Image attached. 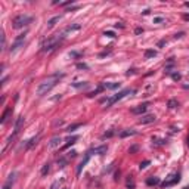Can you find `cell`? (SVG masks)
I'll use <instances>...</instances> for the list:
<instances>
[{"label": "cell", "instance_id": "6da1fadb", "mask_svg": "<svg viewBox=\"0 0 189 189\" xmlns=\"http://www.w3.org/2000/svg\"><path fill=\"white\" fill-rule=\"evenodd\" d=\"M65 74L64 72H56V74H53V75H50V77H47L46 80H43L40 84H38V87H37V96H44L47 92H50L52 90V87H55L56 86V83L59 81V78H62Z\"/></svg>", "mask_w": 189, "mask_h": 189}, {"label": "cell", "instance_id": "7a4b0ae2", "mask_svg": "<svg viewBox=\"0 0 189 189\" xmlns=\"http://www.w3.org/2000/svg\"><path fill=\"white\" fill-rule=\"evenodd\" d=\"M65 38V34H61V37L59 35H55V37H50V38H47V40H44L43 43H41V52H52L53 49H56L59 44H61V41Z\"/></svg>", "mask_w": 189, "mask_h": 189}, {"label": "cell", "instance_id": "3957f363", "mask_svg": "<svg viewBox=\"0 0 189 189\" xmlns=\"http://www.w3.org/2000/svg\"><path fill=\"white\" fill-rule=\"evenodd\" d=\"M31 21H33V18L28 15H18L12 19V27L15 30H19V28H24L25 25H28Z\"/></svg>", "mask_w": 189, "mask_h": 189}, {"label": "cell", "instance_id": "277c9868", "mask_svg": "<svg viewBox=\"0 0 189 189\" xmlns=\"http://www.w3.org/2000/svg\"><path fill=\"white\" fill-rule=\"evenodd\" d=\"M130 93V89H124V90H121V92H118L117 95H114V96H111V98H106V99H102L101 102H106V108H109L111 105H114L115 102H118L120 99H123L124 96H127Z\"/></svg>", "mask_w": 189, "mask_h": 189}, {"label": "cell", "instance_id": "5b68a950", "mask_svg": "<svg viewBox=\"0 0 189 189\" xmlns=\"http://www.w3.org/2000/svg\"><path fill=\"white\" fill-rule=\"evenodd\" d=\"M25 37H27V33H22V34H19V35L15 38V41L12 43V46H10V52H16L18 49H21V47L24 46Z\"/></svg>", "mask_w": 189, "mask_h": 189}, {"label": "cell", "instance_id": "8992f818", "mask_svg": "<svg viewBox=\"0 0 189 189\" xmlns=\"http://www.w3.org/2000/svg\"><path fill=\"white\" fill-rule=\"evenodd\" d=\"M179 180H180V175H179V173H175V175H170L169 179H166V180L161 183V186H163V188H167V186H172V185L177 183Z\"/></svg>", "mask_w": 189, "mask_h": 189}, {"label": "cell", "instance_id": "52a82bcc", "mask_svg": "<svg viewBox=\"0 0 189 189\" xmlns=\"http://www.w3.org/2000/svg\"><path fill=\"white\" fill-rule=\"evenodd\" d=\"M90 157H92V154H90V152H87V154L84 155V158H83V161H81V163H80V164L77 166V176H80V175H81V170H83V169L86 167V164L89 163V160H90Z\"/></svg>", "mask_w": 189, "mask_h": 189}, {"label": "cell", "instance_id": "ba28073f", "mask_svg": "<svg viewBox=\"0 0 189 189\" xmlns=\"http://www.w3.org/2000/svg\"><path fill=\"white\" fill-rule=\"evenodd\" d=\"M38 139H40V135H37V136L31 138L30 140H25V142L22 143V146H21V148H24V149H30L31 146H34V145L38 142Z\"/></svg>", "mask_w": 189, "mask_h": 189}, {"label": "cell", "instance_id": "9c48e42d", "mask_svg": "<svg viewBox=\"0 0 189 189\" xmlns=\"http://www.w3.org/2000/svg\"><path fill=\"white\" fill-rule=\"evenodd\" d=\"M149 106V104L148 102H145V104H140V105H138L136 108H133L132 109V114H135V115H139V114H143L145 111H146V108Z\"/></svg>", "mask_w": 189, "mask_h": 189}, {"label": "cell", "instance_id": "30bf717a", "mask_svg": "<svg viewBox=\"0 0 189 189\" xmlns=\"http://www.w3.org/2000/svg\"><path fill=\"white\" fill-rule=\"evenodd\" d=\"M157 120V117L154 115V114H146V115H143L140 120H139V123L140 124H151V123H154Z\"/></svg>", "mask_w": 189, "mask_h": 189}, {"label": "cell", "instance_id": "8fae6325", "mask_svg": "<svg viewBox=\"0 0 189 189\" xmlns=\"http://www.w3.org/2000/svg\"><path fill=\"white\" fill-rule=\"evenodd\" d=\"M106 149H108L106 145H101V146H96V148L90 149L89 152H90L92 155H93V154H96V155H104V154H106Z\"/></svg>", "mask_w": 189, "mask_h": 189}, {"label": "cell", "instance_id": "7c38bea8", "mask_svg": "<svg viewBox=\"0 0 189 189\" xmlns=\"http://www.w3.org/2000/svg\"><path fill=\"white\" fill-rule=\"evenodd\" d=\"M61 142H62L61 136H53V138L50 139V142H49V148H50V149H55V148H58V146L61 145Z\"/></svg>", "mask_w": 189, "mask_h": 189}, {"label": "cell", "instance_id": "4fadbf2b", "mask_svg": "<svg viewBox=\"0 0 189 189\" xmlns=\"http://www.w3.org/2000/svg\"><path fill=\"white\" fill-rule=\"evenodd\" d=\"M135 135H138V132L133 130V129H127V130H123V132L118 133V136H120L121 139H124V138H127V136H135Z\"/></svg>", "mask_w": 189, "mask_h": 189}, {"label": "cell", "instance_id": "5bb4252c", "mask_svg": "<svg viewBox=\"0 0 189 189\" xmlns=\"http://www.w3.org/2000/svg\"><path fill=\"white\" fill-rule=\"evenodd\" d=\"M77 140H78V136H71V138H68V139L65 140L67 143L62 146V149H67V148H70V146H71V145H74Z\"/></svg>", "mask_w": 189, "mask_h": 189}, {"label": "cell", "instance_id": "9a60e30c", "mask_svg": "<svg viewBox=\"0 0 189 189\" xmlns=\"http://www.w3.org/2000/svg\"><path fill=\"white\" fill-rule=\"evenodd\" d=\"M104 89H109V90H114V89H118L121 86V83H102Z\"/></svg>", "mask_w": 189, "mask_h": 189}, {"label": "cell", "instance_id": "2e32d148", "mask_svg": "<svg viewBox=\"0 0 189 189\" xmlns=\"http://www.w3.org/2000/svg\"><path fill=\"white\" fill-rule=\"evenodd\" d=\"M10 114H12V108L9 106V108H6V111L3 112V115H1V120H0V123H1V124H4V123L7 121V117H9Z\"/></svg>", "mask_w": 189, "mask_h": 189}, {"label": "cell", "instance_id": "e0dca14e", "mask_svg": "<svg viewBox=\"0 0 189 189\" xmlns=\"http://www.w3.org/2000/svg\"><path fill=\"white\" fill-rule=\"evenodd\" d=\"M81 28V25L80 24H74V25H70V27H67L65 28V31H64V34H67V33H72V31H77V30H80Z\"/></svg>", "mask_w": 189, "mask_h": 189}, {"label": "cell", "instance_id": "ac0fdd59", "mask_svg": "<svg viewBox=\"0 0 189 189\" xmlns=\"http://www.w3.org/2000/svg\"><path fill=\"white\" fill-rule=\"evenodd\" d=\"M155 56H157V50H152V49L145 50V59H151V58H155Z\"/></svg>", "mask_w": 189, "mask_h": 189}, {"label": "cell", "instance_id": "d6986e66", "mask_svg": "<svg viewBox=\"0 0 189 189\" xmlns=\"http://www.w3.org/2000/svg\"><path fill=\"white\" fill-rule=\"evenodd\" d=\"M161 182H160V179L158 177H149L148 180H146V185H149V186H155V185H160Z\"/></svg>", "mask_w": 189, "mask_h": 189}, {"label": "cell", "instance_id": "ffe728a7", "mask_svg": "<svg viewBox=\"0 0 189 189\" xmlns=\"http://www.w3.org/2000/svg\"><path fill=\"white\" fill-rule=\"evenodd\" d=\"M59 21H61V16H53V18H50V19L47 21V27L52 28V27H53L56 22H59Z\"/></svg>", "mask_w": 189, "mask_h": 189}, {"label": "cell", "instance_id": "44dd1931", "mask_svg": "<svg viewBox=\"0 0 189 189\" xmlns=\"http://www.w3.org/2000/svg\"><path fill=\"white\" fill-rule=\"evenodd\" d=\"M104 90H105V89H104V86L101 84V86H99V87H98L96 90H93V92H92V93H89L87 96H89V98H93V96H96V95H99V93H102Z\"/></svg>", "mask_w": 189, "mask_h": 189}, {"label": "cell", "instance_id": "7402d4cb", "mask_svg": "<svg viewBox=\"0 0 189 189\" xmlns=\"http://www.w3.org/2000/svg\"><path fill=\"white\" fill-rule=\"evenodd\" d=\"M166 142H167L166 139H158L157 136H154V138H152V143H154V145H157V146H160V145H166Z\"/></svg>", "mask_w": 189, "mask_h": 189}, {"label": "cell", "instance_id": "603a6c76", "mask_svg": "<svg viewBox=\"0 0 189 189\" xmlns=\"http://www.w3.org/2000/svg\"><path fill=\"white\" fill-rule=\"evenodd\" d=\"M177 105H179V102H177L176 99H170V101L167 102V106H169L170 109H175V108H177Z\"/></svg>", "mask_w": 189, "mask_h": 189}, {"label": "cell", "instance_id": "cb8c5ba5", "mask_svg": "<svg viewBox=\"0 0 189 189\" xmlns=\"http://www.w3.org/2000/svg\"><path fill=\"white\" fill-rule=\"evenodd\" d=\"M78 127H81V123L71 124V126H68V127H67V132H68V133H71V132H74V130H75V129H78Z\"/></svg>", "mask_w": 189, "mask_h": 189}, {"label": "cell", "instance_id": "d4e9b609", "mask_svg": "<svg viewBox=\"0 0 189 189\" xmlns=\"http://www.w3.org/2000/svg\"><path fill=\"white\" fill-rule=\"evenodd\" d=\"M89 86V83H86V81H78V83H72V87H77V89H80V87H87Z\"/></svg>", "mask_w": 189, "mask_h": 189}, {"label": "cell", "instance_id": "484cf974", "mask_svg": "<svg viewBox=\"0 0 189 189\" xmlns=\"http://www.w3.org/2000/svg\"><path fill=\"white\" fill-rule=\"evenodd\" d=\"M49 170H50V164L47 163V164H44V166H43V169H41V172H40V173H41V176H46V175L49 173Z\"/></svg>", "mask_w": 189, "mask_h": 189}, {"label": "cell", "instance_id": "4316f807", "mask_svg": "<svg viewBox=\"0 0 189 189\" xmlns=\"http://www.w3.org/2000/svg\"><path fill=\"white\" fill-rule=\"evenodd\" d=\"M170 75H172V78H173L175 81H179V80L182 78V74H180V72H170Z\"/></svg>", "mask_w": 189, "mask_h": 189}, {"label": "cell", "instance_id": "83f0119b", "mask_svg": "<svg viewBox=\"0 0 189 189\" xmlns=\"http://www.w3.org/2000/svg\"><path fill=\"white\" fill-rule=\"evenodd\" d=\"M114 136V130H109V132H105L102 135V139H108V138H112Z\"/></svg>", "mask_w": 189, "mask_h": 189}, {"label": "cell", "instance_id": "f1b7e54d", "mask_svg": "<svg viewBox=\"0 0 189 189\" xmlns=\"http://www.w3.org/2000/svg\"><path fill=\"white\" fill-rule=\"evenodd\" d=\"M68 56H70V58H80V56H81V52H70Z\"/></svg>", "mask_w": 189, "mask_h": 189}, {"label": "cell", "instance_id": "f546056e", "mask_svg": "<svg viewBox=\"0 0 189 189\" xmlns=\"http://www.w3.org/2000/svg\"><path fill=\"white\" fill-rule=\"evenodd\" d=\"M65 164H67V158H61V160H58V166H59L61 169H64Z\"/></svg>", "mask_w": 189, "mask_h": 189}, {"label": "cell", "instance_id": "4dcf8cb0", "mask_svg": "<svg viewBox=\"0 0 189 189\" xmlns=\"http://www.w3.org/2000/svg\"><path fill=\"white\" fill-rule=\"evenodd\" d=\"M149 164H151V161H149V160H146V161H143V163H140V166H139V169H140V170H143V169H146V167H148Z\"/></svg>", "mask_w": 189, "mask_h": 189}, {"label": "cell", "instance_id": "1f68e13d", "mask_svg": "<svg viewBox=\"0 0 189 189\" xmlns=\"http://www.w3.org/2000/svg\"><path fill=\"white\" fill-rule=\"evenodd\" d=\"M166 19L163 18V16H157V18H154V24H161V22H164Z\"/></svg>", "mask_w": 189, "mask_h": 189}, {"label": "cell", "instance_id": "d6a6232c", "mask_svg": "<svg viewBox=\"0 0 189 189\" xmlns=\"http://www.w3.org/2000/svg\"><path fill=\"white\" fill-rule=\"evenodd\" d=\"M77 68H78V70H89V65H86V64H81V62H78V64H77Z\"/></svg>", "mask_w": 189, "mask_h": 189}, {"label": "cell", "instance_id": "836d02e7", "mask_svg": "<svg viewBox=\"0 0 189 189\" xmlns=\"http://www.w3.org/2000/svg\"><path fill=\"white\" fill-rule=\"evenodd\" d=\"M6 47V38H4V33H1V49Z\"/></svg>", "mask_w": 189, "mask_h": 189}, {"label": "cell", "instance_id": "e575fe53", "mask_svg": "<svg viewBox=\"0 0 189 189\" xmlns=\"http://www.w3.org/2000/svg\"><path fill=\"white\" fill-rule=\"evenodd\" d=\"M127 188H130V189L135 188V182H133L132 179H129V180H127Z\"/></svg>", "mask_w": 189, "mask_h": 189}, {"label": "cell", "instance_id": "d590c367", "mask_svg": "<svg viewBox=\"0 0 189 189\" xmlns=\"http://www.w3.org/2000/svg\"><path fill=\"white\" fill-rule=\"evenodd\" d=\"M104 34H105V35H106V37H111V38H114V37H115V34H114V33H112V31H105V33H104Z\"/></svg>", "mask_w": 189, "mask_h": 189}, {"label": "cell", "instance_id": "8d00e7d4", "mask_svg": "<svg viewBox=\"0 0 189 189\" xmlns=\"http://www.w3.org/2000/svg\"><path fill=\"white\" fill-rule=\"evenodd\" d=\"M74 1L72 0H68V1H64V3H59V6H70V4H72Z\"/></svg>", "mask_w": 189, "mask_h": 189}, {"label": "cell", "instance_id": "74e56055", "mask_svg": "<svg viewBox=\"0 0 189 189\" xmlns=\"http://www.w3.org/2000/svg\"><path fill=\"white\" fill-rule=\"evenodd\" d=\"M74 157H77V151H71V152H68V158H74Z\"/></svg>", "mask_w": 189, "mask_h": 189}, {"label": "cell", "instance_id": "f35d334b", "mask_svg": "<svg viewBox=\"0 0 189 189\" xmlns=\"http://www.w3.org/2000/svg\"><path fill=\"white\" fill-rule=\"evenodd\" d=\"M58 186H59V180H56V182H53V185L50 186V189H58Z\"/></svg>", "mask_w": 189, "mask_h": 189}, {"label": "cell", "instance_id": "ab89813d", "mask_svg": "<svg viewBox=\"0 0 189 189\" xmlns=\"http://www.w3.org/2000/svg\"><path fill=\"white\" fill-rule=\"evenodd\" d=\"M140 33H143V28H140V27H138V28L135 30V34H140Z\"/></svg>", "mask_w": 189, "mask_h": 189}, {"label": "cell", "instance_id": "60d3db41", "mask_svg": "<svg viewBox=\"0 0 189 189\" xmlns=\"http://www.w3.org/2000/svg\"><path fill=\"white\" fill-rule=\"evenodd\" d=\"M183 35H185V33H177V34L175 35V38H182Z\"/></svg>", "mask_w": 189, "mask_h": 189}, {"label": "cell", "instance_id": "b9f144b4", "mask_svg": "<svg viewBox=\"0 0 189 189\" xmlns=\"http://www.w3.org/2000/svg\"><path fill=\"white\" fill-rule=\"evenodd\" d=\"M135 72H136V70H129V71L126 72V75H133Z\"/></svg>", "mask_w": 189, "mask_h": 189}, {"label": "cell", "instance_id": "7bdbcfd3", "mask_svg": "<svg viewBox=\"0 0 189 189\" xmlns=\"http://www.w3.org/2000/svg\"><path fill=\"white\" fill-rule=\"evenodd\" d=\"M136 151H138V146H132V148L129 149V152H130V154H133V152H136Z\"/></svg>", "mask_w": 189, "mask_h": 189}, {"label": "cell", "instance_id": "ee69618b", "mask_svg": "<svg viewBox=\"0 0 189 189\" xmlns=\"http://www.w3.org/2000/svg\"><path fill=\"white\" fill-rule=\"evenodd\" d=\"M166 44V40H161V41H158V47H161V46H164Z\"/></svg>", "mask_w": 189, "mask_h": 189}, {"label": "cell", "instance_id": "f6af8a7d", "mask_svg": "<svg viewBox=\"0 0 189 189\" xmlns=\"http://www.w3.org/2000/svg\"><path fill=\"white\" fill-rule=\"evenodd\" d=\"M115 27H117V28H124V25H123L121 22H120V24H115Z\"/></svg>", "mask_w": 189, "mask_h": 189}, {"label": "cell", "instance_id": "bcb514c9", "mask_svg": "<svg viewBox=\"0 0 189 189\" xmlns=\"http://www.w3.org/2000/svg\"><path fill=\"white\" fill-rule=\"evenodd\" d=\"M183 19H185V21H189V13H185V15H183Z\"/></svg>", "mask_w": 189, "mask_h": 189}, {"label": "cell", "instance_id": "7dc6e473", "mask_svg": "<svg viewBox=\"0 0 189 189\" xmlns=\"http://www.w3.org/2000/svg\"><path fill=\"white\" fill-rule=\"evenodd\" d=\"M185 6H186V7H189V1H186V3H185Z\"/></svg>", "mask_w": 189, "mask_h": 189}, {"label": "cell", "instance_id": "c3c4849f", "mask_svg": "<svg viewBox=\"0 0 189 189\" xmlns=\"http://www.w3.org/2000/svg\"><path fill=\"white\" fill-rule=\"evenodd\" d=\"M188 146H189V135H188Z\"/></svg>", "mask_w": 189, "mask_h": 189}, {"label": "cell", "instance_id": "681fc988", "mask_svg": "<svg viewBox=\"0 0 189 189\" xmlns=\"http://www.w3.org/2000/svg\"><path fill=\"white\" fill-rule=\"evenodd\" d=\"M185 189H189V186H188V188H185Z\"/></svg>", "mask_w": 189, "mask_h": 189}, {"label": "cell", "instance_id": "f907efd6", "mask_svg": "<svg viewBox=\"0 0 189 189\" xmlns=\"http://www.w3.org/2000/svg\"><path fill=\"white\" fill-rule=\"evenodd\" d=\"M64 189H67V188H64Z\"/></svg>", "mask_w": 189, "mask_h": 189}]
</instances>
